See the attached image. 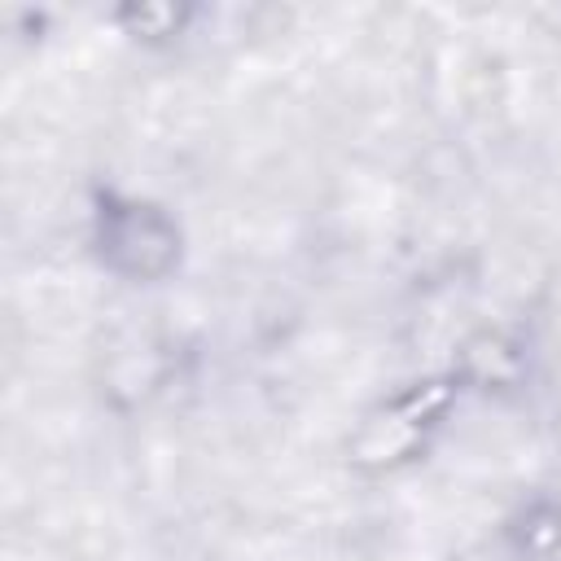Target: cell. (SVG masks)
Returning <instances> with one entry per match:
<instances>
[{
	"mask_svg": "<svg viewBox=\"0 0 561 561\" xmlns=\"http://www.w3.org/2000/svg\"><path fill=\"white\" fill-rule=\"evenodd\" d=\"M101 245H105L114 267H123L131 276H153L171 263L175 232L149 206H123V210H105Z\"/></svg>",
	"mask_w": 561,
	"mask_h": 561,
	"instance_id": "1",
	"label": "cell"
}]
</instances>
